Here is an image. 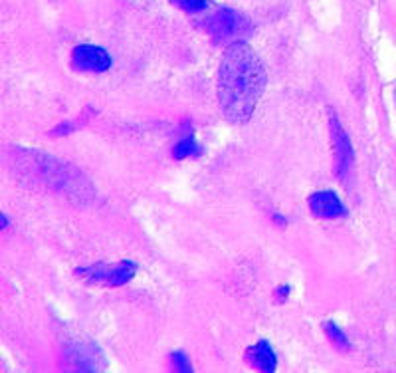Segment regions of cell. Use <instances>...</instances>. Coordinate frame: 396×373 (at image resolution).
Listing matches in <instances>:
<instances>
[{"label": "cell", "mask_w": 396, "mask_h": 373, "mask_svg": "<svg viewBox=\"0 0 396 373\" xmlns=\"http://www.w3.org/2000/svg\"><path fill=\"white\" fill-rule=\"evenodd\" d=\"M266 66L246 42L230 44L218 68V103L232 123H246L266 90Z\"/></svg>", "instance_id": "obj_1"}, {"label": "cell", "mask_w": 396, "mask_h": 373, "mask_svg": "<svg viewBox=\"0 0 396 373\" xmlns=\"http://www.w3.org/2000/svg\"><path fill=\"white\" fill-rule=\"evenodd\" d=\"M205 30L214 44H234L252 32V22L246 14L234 8H220L205 22Z\"/></svg>", "instance_id": "obj_2"}, {"label": "cell", "mask_w": 396, "mask_h": 373, "mask_svg": "<svg viewBox=\"0 0 396 373\" xmlns=\"http://www.w3.org/2000/svg\"><path fill=\"white\" fill-rule=\"evenodd\" d=\"M139 271L135 260H119V262H95L90 266H79L74 271L76 278L88 284H100V286H125Z\"/></svg>", "instance_id": "obj_3"}, {"label": "cell", "mask_w": 396, "mask_h": 373, "mask_svg": "<svg viewBox=\"0 0 396 373\" xmlns=\"http://www.w3.org/2000/svg\"><path fill=\"white\" fill-rule=\"evenodd\" d=\"M329 133H331L333 143L335 177L339 181H345L351 175V169L355 163V149H353V143H351L347 129L339 121V117L335 116V112H329Z\"/></svg>", "instance_id": "obj_4"}, {"label": "cell", "mask_w": 396, "mask_h": 373, "mask_svg": "<svg viewBox=\"0 0 396 373\" xmlns=\"http://www.w3.org/2000/svg\"><path fill=\"white\" fill-rule=\"evenodd\" d=\"M70 66H72L74 72H79V74H105V72L111 70L113 58L102 46L79 44L72 50Z\"/></svg>", "instance_id": "obj_5"}, {"label": "cell", "mask_w": 396, "mask_h": 373, "mask_svg": "<svg viewBox=\"0 0 396 373\" xmlns=\"http://www.w3.org/2000/svg\"><path fill=\"white\" fill-rule=\"evenodd\" d=\"M307 206L311 211V215L315 219L321 220H335L341 219L347 215L345 203L341 201V197L333 191H315L309 195Z\"/></svg>", "instance_id": "obj_6"}, {"label": "cell", "mask_w": 396, "mask_h": 373, "mask_svg": "<svg viewBox=\"0 0 396 373\" xmlns=\"http://www.w3.org/2000/svg\"><path fill=\"white\" fill-rule=\"evenodd\" d=\"M244 358L258 372L274 373L278 370V356L266 340H260L258 344L250 346L244 351Z\"/></svg>", "instance_id": "obj_7"}, {"label": "cell", "mask_w": 396, "mask_h": 373, "mask_svg": "<svg viewBox=\"0 0 396 373\" xmlns=\"http://www.w3.org/2000/svg\"><path fill=\"white\" fill-rule=\"evenodd\" d=\"M105 360L102 356V351L91 346V344H74L70 348V361L72 363H79L77 370L84 372H95L102 370V361Z\"/></svg>", "instance_id": "obj_8"}, {"label": "cell", "mask_w": 396, "mask_h": 373, "mask_svg": "<svg viewBox=\"0 0 396 373\" xmlns=\"http://www.w3.org/2000/svg\"><path fill=\"white\" fill-rule=\"evenodd\" d=\"M198 155H203V147L198 145L192 133L182 135L173 147V157L179 159V161L180 159H189V157H198Z\"/></svg>", "instance_id": "obj_9"}, {"label": "cell", "mask_w": 396, "mask_h": 373, "mask_svg": "<svg viewBox=\"0 0 396 373\" xmlns=\"http://www.w3.org/2000/svg\"><path fill=\"white\" fill-rule=\"evenodd\" d=\"M323 332L327 335V340H329V344H331L333 348L337 349V351H349L351 349V342H349V337L347 334L337 326L335 322H323Z\"/></svg>", "instance_id": "obj_10"}, {"label": "cell", "mask_w": 396, "mask_h": 373, "mask_svg": "<svg viewBox=\"0 0 396 373\" xmlns=\"http://www.w3.org/2000/svg\"><path fill=\"white\" fill-rule=\"evenodd\" d=\"M171 4L189 14H198L208 8V0H171Z\"/></svg>", "instance_id": "obj_11"}, {"label": "cell", "mask_w": 396, "mask_h": 373, "mask_svg": "<svg viewBox=\"0 0 396 373\" xmlns=\"http://www.w3.org/2000/svg\"><path fill=\"white\" fill-rule=\"evenodd\" d=\"M171 365H173L175 372H184V373L192 372L191 360H189V356H187L182 349H177V351L171 353Z\"/></svg>", "instance_id": "obj_12"}, {"label": "cell", "mask_w": 396, "mask_h": 373, "mask_svg": "<svg viewBox=\"0 0 396 373\" xmlns=\"http://www.w3.org/2000/svg\"><path fill=\"white\" fill-rule=\"evenodd\" d=\"M290 292H292L290 284H281V286H278V288L274 290V300H276L278 304H281V302H285V300H287Z\"/></svg>", "instance_id": "obj_13"}, {"label": "cell", "mask_w": 396, "mask_h": 373, "mask_svg": "<svg viewBox=\"0 0 396 373\" xmlns=\"http://www.w3.org/2000/svg\"><path fill=\"white\" fill-rule=\"evenodd\" d=\"M271 219H274V222H276V224H280L281 229H285V224H287V220L283 219L281 215H271Z\"/></svg>", "instance_id": "obj_14"}, {"label": "cell", "mask_w": 396, "mask_h": 373, "mask_svg": "<svg viewBox=\"0 0 396 373\" xmlns=\"http://www.w3.org/2000/svg\"><path fill=\"white\" fill-rule=\"evenodd\" d=\"M0 220H2V231L8 227V220H6V215H0Z\"/></svg>", "instance_id": "obj_15"}]
</instances>
